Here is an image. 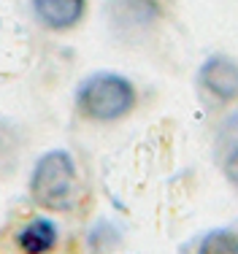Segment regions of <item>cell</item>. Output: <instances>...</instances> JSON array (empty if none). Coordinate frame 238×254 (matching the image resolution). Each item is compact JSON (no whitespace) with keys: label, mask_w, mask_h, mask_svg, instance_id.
Returning a JSON list of instances; mask_svg holds the SVG:
<instances>
[{"label":"cell","mask_w":238,"mask_h":254,"mask_svg":"<svg viewBox=\"0 0 238 254\" xmlns=\"http://www.w3.org/2000/svg\"><path fill=\"white\" fill-rule=\"evenodd\" d=\"M27 195L49 214H65L79 203L81 176L68 149H49L35 160L27 181Z\"/></svg>","instance_id":"1"},{"label":"cell","mask_w":238,"mask_h":254,"mask_svg":"<svg viewBox=\"0 0 238 254\" xmlns=\"http://www.w3.org/2000/svg\"><path fill=\"white\" fill-rule=\"evenodd\" d=\"M60 244V227L52 216L33 214L14 233V246L19 254H52Z\"/></svg>","instance_id":"5"},{"label":"cell","mask_w":238,"mask_h":254,"mask_svg":"<svg viewBox=\"0 0 238 254\" xmlns=\"http://www.w3.org/2000/svg\"><path fill=\"white\" fill-rule=\"evenodd\" d=\"M76 114L95 125H114L138 106V87L117 70H95L76 87Z\"/></svg>","instance_id":"2"},{"label":"cell","mask_w":238,"mask_h":254,"mask_svg":"<svg viewBox=\"0 0 238 254\" xmlns=\"http://www.w3.org/2000/svg\"><path fill=\"white\" fill-rule=\"evenodd\" d=\"M198 89L217 106L238 103V60L225 52H214L198 68Z\"/></svg>","instance_id":"3"},{"label":"cell","mask_w":238,"mask_h":254,"mask_svg":"<svg viewBox=\"0 0 238 254\" xmlns=\"http://www.w3.org/2000/svg\"><path fill=\"white\" fill-rule=\"evenodd\" d=\"M195 254H238V230L217 227L206 233L195 246Z\"/></svg>","instance_id":"6"},{"label":"cell","mask_w":238,"mask_h":254,"mask_svg":"<svg viewBox=\"0 0 238 254\" xmlns=\"http://www.w3.org/2000/svg\"><path fill=\"white\" fill-rule=\"evenodd\" d=\"M30 8L46 30L68 33L87 19L89 0H30Z\"/></svg>","instance_id":"4"},{"label":"cell","mask_w":238,"mask_h":254,"mask_svg":"<svg viewBox=\"0 0 238 254\" xmlns=\"http://www.w3.org/2000/svg\"><path fill=\"white\" fill-rule=\"evenodd\" d=\"M222 173L230 181V187L238 192V143L233 149H228V154L222 157Z\"/></svg>","instance_id":"7"}]
</instances>
